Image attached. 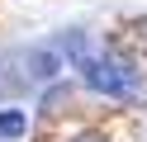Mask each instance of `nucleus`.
I'll list each match as a JSON object with an SVG mask.
<instances>
[{
	"mask_svg": "<svg viewBox=\"0 0 147 142\" xmlns=\"http://www.w3.org/2000/svg\"><path fill=\"white\" fill-rule=\"evenodd\" d=\"M81 71H86V85H90L95 95H109V100H133V95H138V81H133L119 62L95 57V62H86Z\"/></svg>",
	"mask_w": 147,
	"mask_h": 142,
	"instance_id": "1",
	"label": "nucleus"
},
{
	"mask_svg": "<svg viewBox=\"0 0 147 142\" xmlns=\"http://www.w3.org/2000/svg\"><path fill=\"white\" fill-rule=\"evenodd\" d=\"M52 142H123V133H119V123L71 114V118H67V128H57V133H52Z\"/></svg>",
	"mask_w": 147,
	"mask_h": 142,
	"instance_id": "2",
	"label": "nucleus"
},
{
	"mask_svg": "<svg viewBox=\"0 0 147 142\" xmlns=\"http://www.w3.org/2000/svg\"><path fill=\"white\" fill-rule=\"evenodd\" d=\"M24 133H29V114H24V109H0V137L19 142Z\"/></svg>",
	"mask_w": 147,
	"mask_h": 142,
	"instance_id": "3",
	"label": "nucleus"
},
{
	"mask_svg": "<svg viewBox=\"0 0 147 142\" xmlns=\"http://www.w3.org/2000/svg\"><path fill=\"white\" fill-rule=\"evenodd\" d=\"M29 71L38 76V81H52V76H57V57L52 52H33L29 57Z\"/></svg>",
	"mask_w": 147,
	"mask_h": 142,
	"instance_id": "4",
	"label": "nucleus"
}]
</instances>
